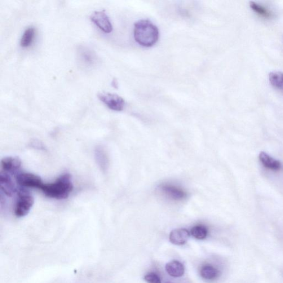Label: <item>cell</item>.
Instances as JSON below:
<instances>
[{"mask_svg":"<svg viewBox=\"0 0 283 283\" xmlns=\"http://www.w3.org/2000/svg\"><path fill=\"white\" fill-rule=\"evenodd\" d=\"M159 30L149 20H142L135 24L134 37L141 46L150 47L156 44L159 39Z\"/></svg>","mask_w":283,"mask_h":283,"instance_id":"cell-1","label":"cell"},{"mask_svg":"<svg viewBox=\"0 0 283 283\" xmlns=\"http://www.w3.org/2000/svg\"><path fill=\"white\" fill-rule=\"evenodd\" d=\"M45 196L51 198L65 199L73 191V185L69 174H64L57 178L54 183L44 184L41 189Z\"/></svg>","mask_w":283,"mask_h":283,"instance_id":"cell-2","label":"cell"},{"mask_svg":"<svg viewBox=\"0 0 283 283\" xmlns=\"http://www.w3.org/2000/svg\"><path fill=\"white\" fill-rule=\"evenodd\" d=\"M34 204V198L28 190L21 188L17 192L15 214L18 218H23L29 213Z\"/></svg>","mask_w":283,"mask_h":283,"instance_id":"cell-3","label":"cell"},{"mask_svg":"<svg viewBox=\"0 0 283 283\" xmlns=\"http://www.w3.org/2000/svg\"><path fill=\"white\" fill-rule=\"evenodd\" d=\"M98 98L111 110L121 112L125 107V102L122 97L112 93L102 92L99 93Z\"/></svg>","mask_w":283,"mask_h":283,"instance_id":"cell-4","label":"cell"},{"mask_svg":"<svg viewBox=\"0 0 283 283\" xmlns=\"http://www.w3.org/2000/svg\"><path fill=\"white\" fill-rule=\"evenodd\" d=\"M16 181L21 187L41 189L43 183L37 175L31 173H20L17 175Z\"/></svg>","mask_w":283,"mask_h":283,"instance_id":"cell-5","label":"cell"},{"mask_svg":"<svg viewBox=\"0 0 283 283\" xmlns=\"http://www.w3.org/2000/svg\"><path fill=\"white\" fill-rule=\"evenodd\" d=\"M159 189L164 196L171 200L180 201L187 197V193L184 190L174 185L163 184Z\"/></svg>","mask_w":283,"mask_h":283,"instance_id":"cell-6","label":"cell"},{"mask_svg":"<svg viewBox=\"0 0 283 283\" xmlns=\"http://www.w3.org/2000/svg\"><path fill=\"white\" fill-rule=\"evenodd\" d=\"M90 19L104 32L110 33L112 32L113 25L104 11L94 12L91 15Z\"/></svg>","mask_w":283,"mask_h":283,"instance_id":"cell-7","label":"cell"},{"mask_svg":"<svg viewBox=\"0 0 283 283\" xmlns=\"http://www.w3.org/2000/svg\"><path fill=\"white\" fill-rule=\"evenodd\" d=\"M0 187L1 192L8 197H12L17 191L10 174L4 171H1L0 173Z\"/></svg>","mask_w":283,"mask_h":283,"instance_id":"cell-8","label":"cell"},{"mask_svg":"<svg viewBox=\"0 0 283 283\" xmlns=\"http://www.w3.org/2000/svg\"><path fill=\"white\" fill-rule=\"evenodd\" d=\"M190 233L187 229L178 228L172 230L170 235V240L172 244L183 245L189 240Z\"/></svg>","mask_w":283,"mask_h":283,"instance_id":"cell-9","label":"cell"},{"mask_svg":"<svg viewBox=\"0 0 283 283\" xmlns=\"http://www.w3.org/2000/svg\"><path fill=\"white\" fill-rule=\"evenodd\" d=\"M21 161L17 157L4 158L1 161L3 171L11 174H15L21 167Z\"/></svg>","mask_w":283,"mask_h":283,"instance_id":"cell-10","label":"cell"},{"mask_svg":"<svg viewBox=\"0 0 283 283\" xmlns=\"http://www.w3.org/2000/svg\"><path fill=\"white\" fill-rule=\"evenodd\" d=\"M167 272L172 277H180L184 275L185 268L182 263L178 260H172L166 265Z\"/></svg>","mask_w":283,"mask_h":283,"instance_id":"cell-11","label":"cell"},{"mask_svg":"<svg viewBox=\"0 0 283 283\" xmlns=\"http://www.w3.org/2000/svg\"><path fill=\"white\" fill-rule=\"evenodd\" d=\"M96 161L100 169L105 171L109 167V159L104 149L101 146H97L95 151Z\"/></svg>","mask_w":283,"mask_h":283,"instance_id":"cell-12","label":"cell"},{"mask_svg":"<svg viewBox=\"0 0 283 283\" xmlns=\"http://www.w3.org/2000/svg\"><path fill=\"white\" fill-rule=\"evenodd\" d=\"M259 158L263 165L269 170H280L281 164L278 161L276 160L272 157L264 152H260Z\"/></svg>","mask_w":283,"mask_h":283,"instance_id":"cell-13","label":"cell"},{"mask_svg":"<svg viewBox=\"0 0 283 283\" xmlns=\"http://www.w3.org/2000/svg\"><path fill=\"white\" fill-rule=\"evenodd\" d=\"M200 274L202 278L206 280H214L219 276V271L211 265H205L201 269Z\"/></svg>","mask_w":283,"mask_h":283,"instance_id":"cell-14","label":"cell"},{"mask_svg":"<svg viewBox=\"0 0 283 283\" xmlns=\"http://www.w3.org/2000/svg\"><path fill=\"white\" fill-rule=\"evenodd\" d=\"M269 81L271 85L279 89L283 90V73L273 72L269 74Z\"/></svg>","mask_w":283,"mask_h":283,"instance_id":"cell-15","label":"cell"},{"mask_svg":"<svg viewBox=\"0 0 283 283\" xmlns=\"http://www.w3.org/2000/svg\"><path fill=\"white\" fill-rule=\"evenodd\" d=\"M35 32V29L33 28H29L25 31L21 39V47L26 48L30 46L33 41Z\"/></svg>","mask_w":283,"mask_h":283,"instance_id":"cell-16","label":"cell"},{"mask_svg":"<svg viewBox=\"0 0 283 283\" xmlns=\"http://www.w3.org/2000/svg\"><path fill=\"white\" fill-rule=\"evenodd\" d=\"M250 6L252 10L255 12L256 14L265 18V19H270V18L272 17V13L267 8L258 3L251 1L250 2Z\"/></svg>","mask_w":283,"mask_h":283,"instance_id":"cell-17","label":"cell"},{"mask_svg":"<svg viewBox=\"0 0 283 283\" xmlns=\"http://www.w3.org/2000/svg\"><path fill=\"white\" fill-rule=\"evenodd\" d=\"M207 229L204 226L197 225L191 229L192 235L198 240H203L207 236Z\"/></svg>","mask_w":283,"mask_h":283,"instance_id":"cell-18","label":"cell"},{"mask_svg":"<svg viewBox=\"0 0 283 283\" xmlns=\"http://www.w3.org/2000/svg\"><path fill=\"white\" fill-rule=\"evenodd\" d=\"M80 56L84 61H85L88 64L92 63L95 59L94 53L85 48L80 50Z\"/></svg>","mask_w":283,"mask_h":283,"instance_id":"cell-19","label":"cell"},{"mask_svg":"<svg viewBox=\"0 0 283 283\" xmlns=\"http://www.w3.org/2000/svg\"><path fill=\"white\" fill-rule=\"evenodd\" d=\"M144 280L148 283H162L160 277L154 273H150L145 275Z\"/></svg>","mask_w":283,"mask_h":283,"instance_id":"cell-20","label":"cell"}]
</instances>
